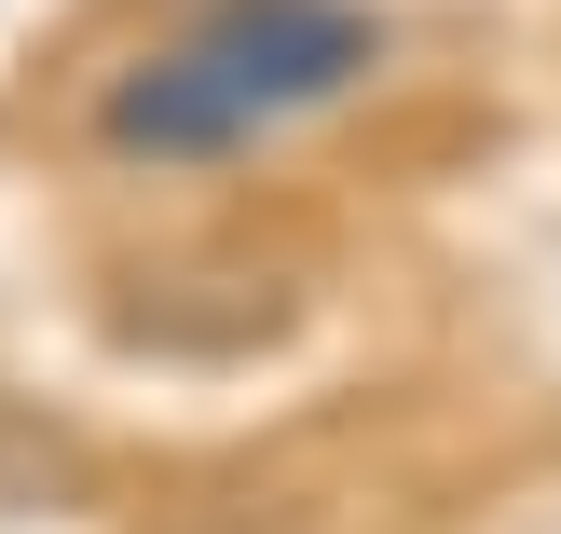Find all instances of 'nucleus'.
I'll use <instances>...</instances> for the list:
<instances>
[{
  "instance_id": "f257e3e1",
  "label": "nucleus",
  "mask_w": 561,
  "mask_h": 534,
  "mask_svg": "<svg viewBox=\"0 0 561 534\" xmlns=\"http://www.w3.org/2000/svg\"><path fill=\"white\" fill-rule=\"evenodd\" d=\"M370 69H383V27L356 0H219L192 42L137 55L96 96V137L110 151H151V164H206L233 137L288 124V110H329Z\"/></svg>"
}]
</instances>
